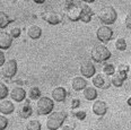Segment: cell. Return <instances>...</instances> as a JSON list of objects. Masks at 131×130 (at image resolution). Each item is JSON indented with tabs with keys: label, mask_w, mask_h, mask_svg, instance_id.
Segmentation results:
<instances>
[{
	"label": "cell",
	"mask_w": 131,
	"mask_h": 130,
	"mask_svg": "<svg viewBox=\"0 0 131 130\" xmlns=\"http://www.w3.org/2000/svg\"><path fill=\"white\" fill-rule=\"evenodd\" d=\"M68 114L63 111H56L51 112L46 118V128L49 130H58L64 120L67 119Z\"/></svg>",
	"instance_id": "cell-1"
},
{
	"label": "cell",
	"mask_w": 131,
	"mask_h": 130,
	"mask_svg": "<svg viewBox=\"0 0 131 130\" xmlns=\"http://www.w3.org/2000/svg\"><path fill=\"white\" fill-rule=\"evenodd\" d=\"M91 56L92 59L97 63H102L105 62L106 60L111 58V51L105 47L104 44H97L95 47H93L91 51Z\"/></svg>",
	"instance_id": "cell-2"
},
{
	"label": "cell",
	"mask_w": 131,
	"mask_h": 130,
	"mask_svg": "<svg viewBox=\"0 0 131 130\" xmlns=\"http://www.w3.org/2000/svg\"><path fill=\"white\" fill-rule=\"evenodd\" d=\"M98 19L102 21L105 26H108L113 24L118 18V13H116L115 8L112 6H106L103 7L102 9L98 12Z\"/></svg>",
	"instance_id": "cell-3"
},
{
	"label": "cell",
	"mask_w": 131,
	"mask_h": 130,
	"mask_svg": "<svg viewBox=\"0 0 131 130\" xmlns=\"http://www.w3.org/2000/svg\"><path fill=\"white\" fill-rule=\"evenodd\" d=\"M54 107V102L52 101V99L48 96H41L37 100L36 103V110L37 113L40 115H45V114H50L52 112Z\"/></svg>",
	"instance_id": "cell-4"
},
{
	"label": "cell",
	"mask_w": 131,
	"mask_h": 130,
	"mask_svg": "<svg viewBox=\"0 0 131 130\" xmlns=\"http://www.w3.org/2000/svg\"><path fill=\"white\" fill-rule=\"evenodd\" d=\"M66 6L64 10L67 17L69 18L71 21H78L79 17H80V7L79 6V2L76 1H66Z\"/></svg>",
	"instance_id": "cell-5"
},
{
	"label": "cell",
	"mask_w": 131,
	"mask_h": 130,
	"mask_svg": "<svg viewBox=\"0 0 131 130\" xmlns=\"http://www.w3.org/2000/svg\"><path fill=\"white\" fill-rule=\"evenodd\" d=\"M1 68V74L5 78H13L17 74V61L15 59L7 60Z\"/></svg>",
	"instance_id": "cell-6"
},
{
	"label": "cell",
	"mask_w": 131,
	"mask_h": 130,
	"mask_svg": "<svg viewBox=\"0 0 131 130\" xmlns=\"http://www.w3.org/2000/svg\"><path fill=\"white\" fill-rule=\"evenodd\" d=\"M113 29H112L110 26H105V25H102L97 28L96 31V37L98 41L105 43V42H108L113 37Z\"/></svg>",
	"instance_id": "cell-7"
},
{
	"label": "cell",
	"mask_w": 131,
	"mask_h": 130,
	"mask_svg": "<svg viewBox=\"0 0 131 130\" xmlns=\"http://www.w3.org/2000/svg\"><path fill=\"white\" fill-rule=\"evenodd\" d=\"M79 70H80V74L83 75V77H85V78H92L93 76L95 75V72H96L94 63L89 60L81 62L80 67H79Z\"/></svg>",
	"instance_id": "cell-8"
},
{
	"label": "cell",
	"mask_w": 131,
	"mask_h": 130,
	"mask_svg": "<svg viewBox=\"0 0 131 130\" xmlns=\"http://www.w3.org/2000/svg\"><path fill=\"white\" fill-rule=\"evenodd\" d=\"M41 17L44 19L46 23H49L50 25H58L61 23V16L58 13L53 12V10H46L41 14Z\"/></svg>",
	"instance_id": "cell-9"
},
{
	"label": "cell",
	"mask_w": 131,
	"mask_h": 130,
	"mask_svg": "<svg viewBox=\"0 0 131 130\" xmlns=\"http://www.w3.org/2000/svg\"><path fill=\"white\" fill-rule=\"evenodd\" d=\"M92 111L94 112V114L102 116L107 112V104H106L104 101L97 100V101H95L94 104L92 105Z\"/></svg>",
	"instance_id": "cell-10"
},
{
	"label": "cell",
	"mask_w": 131,
	"mask_h": 130,
	"mask_svg": "<svg viewBox=\"0 0 131 130\" xmlns=\"http://www.w3.org/2000/svg\"><path fill=\"white\" fill-rule=\"evenodd\" d=\"M94 15V12L88 5H83L80 7V17L79 20L84 21V23H89L92 20V17Z\"/></svg>",
	"instance_id": "cell-11"
},
{
	"label": "cell",
	"mask_w": 131,
	"mask_h": 130,
	"mask_svg": "<svg viewBox=\"0 0 131 130\" xmlns=\"http://www.w3.org/2000/svg\"><path fill=\"white\" fill-rule=\"evenodd\" d=\"M26 91L23 87H14L10 92V97L14 100L15 102H23L26 99Z\"/></svg>",
	"instance_id": "cell-12"
},
{
	"label": "cell",
	"mask_w": 131,
	"mask_h": 130,
	"mask_svg": "<svg viewBox=\"0 0 131 130\" xmlns=\"http://www.w3.org/2000/svg\"><path fill=\"white\" fill-rule=\"evenodd\" d=\"M13 44V39L8 32H0V50H8Z\"/></svg>",
	"instance_id": "cell-13"
},
{
	"label": "cell",
	"mask_w": 131,
	"mask_h": 130,
	"mask_svg": "<svg viewBox=\"0 0 131 130\" xmlns=\"http://www.w3.org/2000/svg\"><path fill=\"white\" fill-rule=\"evenodd\" d=\"M128 78V74L127 72H123V71H115L113 75H112V79H111V83L113 84V86L115 87H120L122 86V84L125 82V79Z\"/></svg>",
	"instance_id": "cell-14"
},
{
	"label": "cell",
	"mask_w": 131,
	"mask_h": 130,
	"mask_svg": "<svg viewBox=\"0 0 131 130\" xmlns=\"http://www.w3.org/2000/svg\"><path fill=\"white\" fill-rule=\"evenodd\" d=\"M93 85L98 88H108V83L106 77L103 74H97L92 77Z\"/></svg>",
	"instance_id": "cell-15"
},
{
	"label": "cell",
	"mask_w": 131,
	"mask_h": 130,
	"mask_svg": "<svg viewBox=\"0 0 131 130\" xmlns=\"http://www.w3.org/2000/svg\"><path fill=\"white\" fill-rule=\"evenodd\" d=\"M71 86H72L73 91L79 92V91H83L84 88H86L87 86H88V83H87V79H85L84 77L76 76L71 80Z\"/></svg>",
	"instance_id": "cell-16"
},
{
	"label": "cell",
	"mask_w": 131,
	"mask_h": 130,
	"mask_svg": "<svg viewBox=\"0 0 131 130\" xmlns=\"http://www.w3.org/2000/svg\"><path fill=\"white\" fill-rule=\"evenodd\" d=\"M67 91H66V88L63 87H56L53 88L52 91V101H57V102H63L66 100V97H67Z\"/></svg>",
	"instance_id": "cell-17"
},
{
	"label": "cell",
	"mask_w": 131,
	"mask_h": 130,
	"mask_svg": "<svg viewBox=\"0 0 131 130\" xmlns=\"http://www.w3.org/2000/svg\"><path fill=\"white\" fill-rule=\"evenodd\" d=\"M15 111V105L12 101H8V100H2L0 102V112L2 114H12Z\"/></svg>",
	"instance_id": "cell-18"
},
{
	"label": "cell",
	"mask_w": 131,
	"mask_h": 130,
	"mask_svg": "<svg viewBox=\"0 0 131 130\" xmlns=\"http://www.w3.org/2000/svg\"><path fill=\"white\" fill-rule=\"evenodd\" d=\"M27 36L32 40H37L42 35V28L37 25H31L27 27Z\"/></svg>",
	"instance_id": "cell-19"
},
{
	"label": "cell",
	"mask_w": 131,
	"mask_h": 130,
	"mask_svg": "<svg viewBox=\"0 0 131 130\" xmlns=\"http://www.w3.org/2000/svg\"><path fill=\"white\" fill-rule=\"evenodd\" d=\"M32 113H33V109H32L31 105H29L28 101H27L24 105H20V107L18 109V115H19V118L27 119L32 115Z\"/></svg>",
	"instance_id": "cell-20"
},
{
	"label": "cell",
	"mask_w": 131,
	"mask_h": 130,
	"mask_svg": "<svg viewBox=\"0 0 131 130\" xmlns=\"http://www.w3.org/2000/svg\"><path fill=\"white\" fill-rule=\"evenodd\" d=\"M84 91V96L87 101H95L97 97V91L95 87H91V86H87L86 88L83 89Z\"/></svg>",
	"instance_id": "cell-21"
},
{
	"label": "cell",
	"mask_w": 131,
	"mask_h": 130,
	"mask_svg": "<svg viewBox=\"0 0 131 130\" xmlns=\"http://www.w3.org/2000/svg\"><path fill=\"white\" fill-rule=\"evenodd\" d=\"M12 21H14V18L10 17L7 13L1 12V10H0V29L7 27Z\"/></svg>",
	"instance_id": "cell-22"
},
{
	"label": "cell",
	"mask_w": 131,
	"mask_h": 130,
	"mask_svg": "<svg viewBox=\"0 0 131 130\" xmlns=\"http://www.w3.org/2000/svg\"><path fill=\"white\" fill-rule=\"evenodd\" d=\"M26 129L27 130H41L42 129V124H41L39 120L33 119V120L28 121V122L26 123Z\"/></svg>",
	"instance_id": "cell-23"
},
{
	"label": "cell",
	"mask_w": 131,
	"mask_h": 130,
	"mask_svg": "<svg viewBox=\"0 0 131 130\" xmlns=\"http://www.w3.org/2000/svg\"><path fill=\"white\" fill-rule=\"evenodd\" d=\"M28 97L31 100H39L41 97V91L39 87L34 86V87H31L28 91Z\"/></svg>",
	"instance_id": "cell-24"
},
{
	"label": "cell",
	"mask_w": 131,
	"mask_h": 130,
	"mask_svg": "<svg viewBox=\"0 0 131 130\" xmlns=\"http://www.w3.org/2000/svg\"><path fill=\"white\" fill-rule=\"evenodd\" d=\"M103 71H104L105 75L112 76L115 72V67L112 63H104V66H103Z\"/></svg>",
	"instance_id": "cell-25"
},
{
	"label": "cell",
	"mask_w": 131,
	"mask_h": 130,
	"mask_svg": "<svg viewBox=\"0 0 131 130\" xmlns=\"http://www.w3.org/2000/svg\"><path fill=\"white\" fill-rule=\"evenodd\" d=\"M115 48L118 49L119 51H125L127 50V42L123 37H119L115 41Z\"/></svg>",
	"instance_id": "cell-26"
},
{
	"label": "cell",
	"mask_w": 131,
	"mask_h": 130,
	"mask_svg": "<svg viewBox=\"0 0 131 130\" xmlns=\"http://www.w3.org/2000/svg\"><path fill=\"white\" fill-rule=\"evenodd\" d=\"M8 94H9V89H8L7 85L0 82V101L6 99L8 96Z\"/></svg>",
	"instance_id": "cell-27"
},
{
	"label": "cell",
	"mask_w": 131,
	"mask_h": 130,
	"mask_svg": "<svg viewBox=\"0 0 131 130\" xmlns=\"http://www.w3.org/2000/svg\"><path fill=\"white\" fill-rule=\"evenodd\" d=\"M8 33H9V35L12 36V39H17V37L20 36L21 31H20L19 27H13V28H10V31L8 32Z\"/></svg>",
	"instance_id": "cell-28"
},
{
	"label": "cell",
	"mask_w": 131,
	"mask_h": 130,
	"mask_svg": "<svg viewBox=\"0 0 131 130\" xmlns=\"http://www.w3.org/2000/svg\"><path fill=\"white\" fill-rule=\"evenodd\" d=\"M8 119L5 115H0V130H5L8 127Z\"/></svg>",
	"instance_id": "cell-29"
},
{
	"label": "cell",
	"mask_w": 131,
	"mask_h": 130,
	"mask_svg": "<svg viewBox=\"0 0 131 130\" xmlns=\"http://www.w3.org/2000/svg\"><path fill=\"white\" fill-rule=\"evenodd\" d=\"M73 115L77 119H79V120H84L86 118V112L85 111H77L76 113H73Z\"/></svg>",
	"instance_id": "cell-30"
},
{
	"label": "cell",
	"mask_w": 131,
	"mask_h": 130,
	"mask_svg": "<svg viewBox=\"0 0 131 130\" xmlns=\"http://www.w3.org/2000/svg\"><path fill=\"white\" fill-rule=\"evenodd\" d=\"M118 70L119 71H123V72H127L128 74V71H129V66L125 64V63H120L119 67H118Z\"/></svg>",
	"instance_id": "cell-31"
},
{
	"label": "cell",
	"mask_w": 131,
	"mask_h": 130,
	"mask_svg": "<svg viewBox=\"0 0 131 130\" xmlns=\"http://www.w3.org/2000/svg\"><path fill=\"white\" fill-rule=\"evenodd\" d=\"M80 105V100L79 99H73L71 101V109H77Z\"/></svg>",
	"instance_id": "cell-32"
},
{
	"label": "cell",
	"mask_w": 131,
	"mask_h": 130,
	"mask_svg": "<svg viewBox=\"0 0 131 130\" xmlns=\"http://www.w3.org/2000/svg\"><path fill=\"white\" fill-rule=\"evenodd\" d=\"M125 27L128 29H131V15L128 14L125 17Z\"/></svg>",
	"instance_id": "cell-33"
},
{
	"label": "cell",
	"mask_w": 131,
	"mask_h": 130,
	"mask_svg": "<svg viewBox=\"0 0 131 130\" xmlns=\"http://www.w3.org/2000/svg\"><path fill=\"white\" fill-rule=\"evenodd\" d=\"M5 62H6V58H5V53H4V51L0 50V67L4 66Z\"/></svg>",
	"instance_id": "cell-34"
},
{
	"label": "cell",
	"mask_w": 131,
	"mask_h": 130,
	"mask_svg": "<svg viewBox=\"0 0 131 130\" xmlns=\"http://www.w3.org/2000/svg\"><path fill=\"white\" fill-rule=\"evenodd\" d=\"M60 130H73V128L72 127H70V126H63Z\"/></svg>",
	"instance_id": "cell-35"
},
{
	"label": "cell",
	"mask_w": 131,
	"mask_h": 130,
	"mask_svg": "<svg viewBox=\"0 0 131 130\" xmlns=\"http://www.w3.org/2000/svg\"><path fill=\"white\" fill-rule=\"evenodd\" d=\"M44 2V0H41V1H35V4H37V5H41V4H43Z\"/></svg>",
	"instance_id": "cell-36"
},
{
	"label": "cell",
	"mask_w": 131,
	"mask_h": 130,
	"mask_svg": "<svg viewBox=\"0 0 131 130\" xmlns=\"http://www.w3.org/2000/svg\"><path fill=\"white\" fill-rule=\"evenodd\" d=\"M128 105H129V106H130V105H131V99H130V97H129V99H128Z\"/></svg>",
	"instance_id": "cell-37"
}]
</instances>
